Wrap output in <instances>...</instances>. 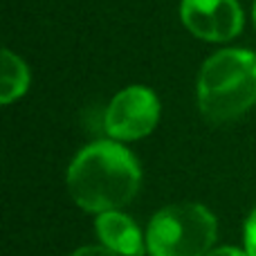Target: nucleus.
Masks as SVG:
<instances>
[{"mask_svg": "<svg viewBox=\"0 0 256 256\" xmlns=\"http://www.w3.org/2000/svg\"><path fill=\"white\" fill-rule=\"evenodd\" d=\"M68 194L88 214L117 212L137 196L142 168L120 142L99 140L84 146L68 166Z\"/></svg>", "mask_w": 256, "mask_h": 256, "instance_id": "obj_1", "label": "nucleus"}, {"mask_svg": "<svg viewBox=\"0 0 256 256\" xmlns=\"http://www.w3.org/2000/svg\"><path fill=\"white\" fill-rule=\"evenodd\" d=\"M198 108L212 124H225L256 104V54L227 48L212 54L198 74Z\"/></svg>", "mask_w": 256, "mask_h": 256, "instance_id": "obj_2", "label": "nucleus"}, {"mask_svg": "<svg viewBox=\"0 0 256 256\" xmlns=\"http://www.w3.org/2000/svg\"><path fill=\"white\" fill-rule=\"evenodd\" d=\"M218 236V220L204 204L180 202L160 209L146 227L150 256H207Z\"/></svg>", "mask_w": 256, "mask_h": 256, "instance_id": "obj_3", "label": "nucleus"}, {"mask_svg": "<svg viewBox=\"0 0 256 256\" xmlns=\"http://www.w3.org/2000/svg\"><path fill=\"white\" fill-rule=\"evenodd\" d=\"M160 122V99L146 86H128L108 104L106 132L115 142H135L153 132Z\"/></svg>", "mask_w": 256, "mask_h": 256, "instance_id": "obj_4", "label": "nucleus"}, {"mask_svg": "<svg viewBox=\"0 0 256 256\" xmlns=\"http://www.w3.org/2000/svg\"><path fill=\"white\" fill-rule=\"evenodd\" d=\"M180 18L196 38L225 43L243 32V9L238 0H182Z\"/></svg>", "mask_w": 256, "mask_h": 256, "instance_id": "obj_5", "label": "nucleus"}, {"mask_svg": "<svg viewBox=\"0 0 256 256\" xmlns=\"http://www.w3.org/2000/svg\"><path fill=\"white\" fill-rule=\"evenodd\" d=\"M97 236L104 248L112 250L120 256H144L148 252L146 248V234L137 227V222L124 212H106L99 214L94 222Z\"/></svg>", "mask_w": 256, "mask_h": 256, "instance_id": "obj_6", "label": "nucleus"}, {"mask_svg": "<svg viewBox=\"0 0 256 256\" xmlns=\"http://www.w3.org/2000/svg\"><path fill=\"white\" fill-rule=\"evenodd\" d=\"M30 88V68L12 50H2V72H0V104L9 106L20 99Z\"/></svg>", "mask_w": 256, "mask_h": 256, "instance_id": "obj_7", "label": "nucleus"}, {"mask_svg": "<svg viewBox=\"0 0 256 256\" xmlns=\"http://www.w3.org/2000/svg\"><path fill=\"white\" fill-rule=\"evenodd\" d=\"M243 240H245V252H248V256H256V207L248 216V220H245Z\"/></svg>", "mask_w": 256, "mask_h": 256, "instance_id": "obj_8", "label": "nucleus"}, {"mask_svg": "<svg viewBox=\"0 0 256 256\" xmlns=\"http://www.w3.org/2000/svg\"><path fill=\"white\" fill-rule=\"evenodd\" d=\"M72 256H120L112 250L104 248V245H86V248H79L76 252H72Z\"/></svg>", "mask_w": 256, "mask_h": 256, "instance_id": "obj_9", "label": "nucleus"}, {"mask_svg": "<svg viewBox=\"0 0 256 256\" xmlns=\"http://www.w3.org/2000/svg\"><path fill=\"white\" fill-rule=\"evenodd\" d=\"M207 256H248V252L238 248H232V245H222V248H214Z\"/></svg>", "mask_w": 256, "mask_h": 256, "instance_id": "obj_10", "label": "nucleus"}, {"mask_svg": "<svg viewBox=\"0 0 256 256\" xmlns=\"http://www.w3.org/2000/svg\"><path fill=\"white\" fill-rule=\"evenodd\" d=\"M252 16H254V27H256V2H254V12H252Z\"/></svg>", "mask_w": 256, "mask_h": 256, "instance_id": "obj_11", "label": "nucleus"}]
</instances>
